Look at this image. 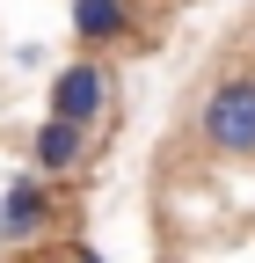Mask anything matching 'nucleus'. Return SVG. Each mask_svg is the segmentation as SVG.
<instances>
[{"instance_id": "7ed1b4c3", "label": "nucleus", "mask_w": 255, "mask_h": 263, "mask_svg": "<svg viewBox=\"0 0 255 263\" xmlns=\"http://www.w3.org/2000/svg\"><path fill=\"white\" fill-rule=\"evenodd\" d=\"M44 110H51V117H73V124H102V117L117 110V66H110L102 51L66 59V66L51 73V88H44Z\"/></svg>"}, {"instance_id": "423d86ee", "label": "nucleus", "mask_w": 255, "mask_h": 263, "mask_svg": "<svg viewBox=\"0 0 255 263\" xmlns=\"http://www.w3.org/2000/svg\"><path fill=\"white\" fill-rule=\"evenodd\" d=\"M66 249H73V263H102V256H95V249H88V241H66Z\"/></svg>"}, {"instance_id": "39448f33", "label": "nucleus", "mask_w": 255, "mask_h": 263, "mask_svg": "<svg viewBox=\"0 0 255 263\" xmlns=\"http://www.w3.org/2000/svg\"><path fill=\"white\" fill-rule=\"evenodd\" d=\"M73 37L88 51L139 44V8H132V0H73Z\"/></svg>"}, {"instance_id": "f03ea898", "label": "nucleus", "mask_w": 255, "mask_h": 263, "mask_svg": "<svg viewBox=\"0 0 255 263\" xmlns=\"http://www.w3.org/2000/svg\"><path fill=\"white\" fill-rule=\"evenodd\" d=\"M197 139H204L211 154H226V161H248V154H255V73H248V66L204 88Z\"/></svg>"}, {"instance_id": "f257e3e1", "label": "nucleus", "mask_w": 255, "mask_h": 263, "mask_svg": "<svg viewBox=\"0 0 255 263\" xmlns=\"http://www.w3.org/2000/svg\"><path fill=\"white\" fill-rule=\"evenodd\" d=\"M58 234H66V205H58V190H51V176H37V168H22V176H8V190H0V249H51Z\"/></svg>"}, {"instance_id": "20e7f679", "label": "nucleus", "mask_w": 255, "mask_h": 263, "mask_svg": "<svg viewBox=\"0 0 255 263\" xmlns=\"http://www.w3.org/2000/svg\"><path fill=\"white\" fill-rule=\"evenodd\" d=\"M88 154H95V124H73V117H37V132H29V168L37 176H80L88 168Z\"/></svg>"}]
</instances>
